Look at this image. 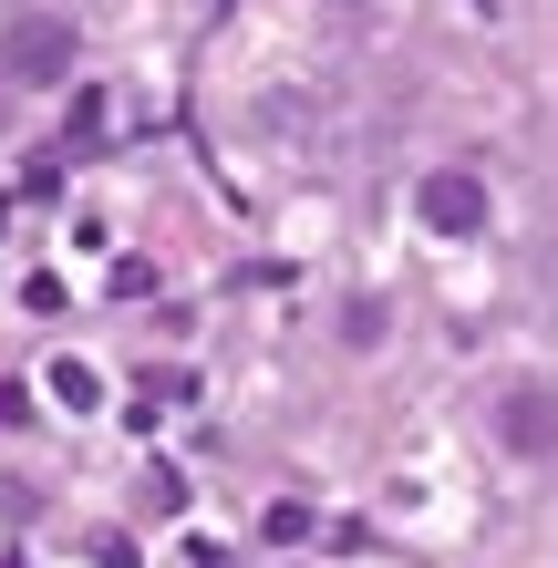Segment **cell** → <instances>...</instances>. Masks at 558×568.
Returning a JSON list of instances; mask_svg holds the SVG:
<instances>
[{
	"label": "cell",
	"instance_id": "12",
	"mask_svg": "<svg viewBox=\"0 0 558 568\" xmlns=\"http://www.w3.org/2000/svg\"><path fill=\"white\" fill-rule=\"evenodd\" d=\"M0 217H11V207H0Z\"/></svg>",
	"mask_w": 558,
	"mask_h": 568
},
{
	"label": "cell",
	"instance_id": "7",
	"mask_svg": "<svg viewBox=\"0 0 558 568\" xmlns=\"http://www.w3.org/2000/svg\"><path fill=\"white\" fill-rule=\"evenodd\" d=\"M145 507L155 517H186V476H176V465H155V476H145Z\"/></svg>",
	"mask_w": 558,
	"mask_h": 568
},
{
	"label": "cell",
	"instance_id": "8",
	"mask_svg": "<svg viewBox=\"0 0 558 568\" xmlns=\"http://www.w3.org/2000/svg\"><path fill=\"white\" fill-rule=\"evenodd\" d=\"M135 393H155V404H196V373H176V362H166V373H145Z\"/></svg>",
	"mask_w": 558,
	"mask_h": 568
},
{
	"label": "cell",
	"instance_id": "6",
	"mask_svg": "<svg viewBox=\"0 0 558 568\" xmlns=\"http://www.w3.org/2000/svg\"><path fill=\"white\" fill-rule=\"evenodd\" d=\"M258 538H280V548H301V538H311V507H301V496H280V507L258 517Z\"/></svg>",
	"mask_w": 558,
	"mask_h": 568
},
{
	"label": "cell",
	"instance_id": "1",
	"mask_svg": "<svg viewBox=\"0 0 558 568\" xmlns=\"http://www.w3.org/2000/svg\"><path fill=\"white\" fill-rule=\"evenodd\" d=\"M73 62H83V31L62 21V11H21V21H0V83H11V93H52V83H73Z\"/></svg>",
	"mask_w": 558,
	"mask_h": 568
},
{
	"label": "cell",
	"instance_id": "4",
	"mask_svg": "<svg viewBox=\"0 0 558 568\" xmlns=\"http://www.w3.org/2000/svg\"><path fill=\"white\" fill-rule=\"evenodd\" d=\"M62 145H73V155H93V145H104V93H73V114H62Z\"/></svg>",
	"mask_w": 558,
	"mask_h": 568
},
{
	"label": "cell",
	"instance_id": "11",
	"mask_svg": "<svg viewBox=\"0 0 558 568\" xmlns=\"http://www.w3.org/2000/svg\"><path fill=\"white\" fill-rule=\"evenodd\" d=\"M342 11H363V0H342Z\"/></svg>",
	"mask_w": 558,
	"mask_h": 568
},
{
	"label": "cell",
	"instance_id": "5",
	"mask_svg": "<svg viewBox=\"0 0 558 568\" xmlns=\"http://www.w3.org/2000/svg\"><path fill=\"white\" fill-rule=\"evenodd\" d=\"M52 393H62V414H93V404H104V383H93V362H52Z\"/></svg>",
	"mask_w": 558,
	"mask_h": 568
},
{
	"label": "cell",
	"instance_id": "9",
	"mask_svg": "<svg viewBox=\"0 0 558 568\" xmlns=\"http://www.w3.org/2000/svg\"><path fill=\"white\" fill-rule=\"evenodd\" d=\"M0 135H11V83H0Z\"/></svg>",
	"mask_w": 558,
	"mask_h": 568
},
{
	"label": "cell",
	"instance_id": "10",
	"mask_svg": "<svg viewBox=\"0 0 558 568\" xmlns=\"http://www.w3.org/2000/svg\"><path fill=\"white\" fill-rule=\"evenodd\" d=\"M476 11H497V0H476Z\"/></svg>",
	"mask_w": 558,
	"mask_h": 568
},
{
	"label": "cell",
	"instance_id": "2",
	"mask_svg": "<svg viewBox=\"0 0 558 568\" xmlns=\"http://www.w3.org/2000/svg\"><path fill=\"white\" fill-rule=\"evenodd\" d=\"M414 217L435 227V239H476V227H486V176H466V165H435V176L414 186Z\"/></svg>",
	"mask_w": 558,
	"mask_h": 568
},
{
	"label": "cell",
	"instance_id": "3",
	"mask_svg": "<svg viewBox=\"0 0 558 568\" xmlns=\"http://www.w3.org/2000/svg\"><path fill=\"white\" fill-rule=\"evenodd\" d=\"M497 434H507V455H558V393L548 383H517L507 404H497Z\"/></svg>",
	"mask_w": 558,
	"mask_h": 568
}]
</instances>
